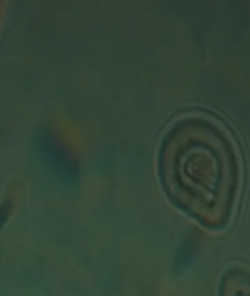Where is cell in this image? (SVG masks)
Masks as SVG:
<instances>
[{
    "instance_id": "cell-2",
    "label": "cell",
    "mask_w": 250,
    "mask_h": 296,
    "mask_svg": "<svg viewBox=\"0 0 250 296\" xmlns=\"http://www.w3.org/2000/svg\"><path fill=\"white\" fill-rule=\"evenodd\" d=\"M218 296H250V267L227 269L220 282Z\"/></svg>"
},
{
    "instance_id": "cell-1",
    "label": "cell",
    "mask_w": 250,
    "mask_h": 296,
    "mask_svg": "<svg viewBox=\"0 0 250 296\" xmlns=\"http://www.w3.org/2000/svg\"><path fill=\"white\" fill-rule=\"evenodd\" d=\"M162 179L170 200L205 227L230 219L240 180L233 143L212 121L191 118L175 125L163 145Z\"/></svg>"
}]
</instances>
